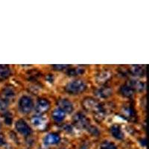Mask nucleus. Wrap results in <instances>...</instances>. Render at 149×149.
Listing matches in <instances>:
<instances>
[{
	"mask_svg": "<svg viewBox=\"0 0 149 149\" xmlns=\"http://www.w3.org/2000/svg\"><path fill=\"white\" fill-rule=\"evenodd\" d=\"M86 89V85L81 80H74L70 82L65 86V90L67 93L76 95L80 94L85 91Z\"/></svg>",
	"mask_w": 149,
	"mask_h": 149,
	"instance_id": "nucleus-1",
	"label": "nucleus"
},
{
	"mask_svg": "<svg viewBox=\"0 0 149 149\" xmlns=\"http://www.w3.org/2000/svg\"><path fill=\"white\" fill-rule=\"evenodd\" d=\"M82 106L87 111L93 112V113H95L97 112L103 110L102 108V104L98 103V102L93 98H86L82 102Z\"/></svg>",
	"mask_w": 149,
	"mask_h": 149,
	"instance_id": "nucleus-2",
	"label": "nucleus"
},
{
	"mask_svg": "<svg viewBox=\"0 0 149 149\" xmlns=\"http://www.w3.org/2000/svg\"><path fill=\"white\" fill-rule=\"evenodd\" d=\"M19 107L21 111L24 113H29L34 107V102L30 97L27 95H24L19 99Z\"/></svg>",
	"mask_w": 149,
	"mask_h": 149,
	"instance_id": "nucleus-3",
	"label": "nucleus"
},
{
	"mask_svg": "<svg viewBox=\"0 0 149 149\" xmlns=\"http://www.w3.org/2000/svg\"><path fill=\"white\" fill-rule=\"evenodd\" d=\"M73 122L75 125L78 126L80 128H87L90 126V121L81 113H76L73 117Z\"/></svg>",
	"mask_w": 149,
	"mask_h": 149,
	"instance_id": "nucleus-4",
	"label": "nucleus"
},
{
	"mask_svg": "<svg viewBox=\"0 0 149 149\" xmlns=\"http://www.w3.org/2000/svg\"><path fill=\"white\" fill-rule=\"evenodd\" d=\"M16 129L19 134H21L23 136L30 135L31 133V130L30 127L29 126L26 121H24L23 119H19L16 123Z\"/></svg>",
	"mask_w": 149,
	"mask_h": 149,
	"instance_id": "nucleus-5",
	"label": "nucleus"
},
{
	"mask_svg": "<svg viewBox=\"0 0 149 149\" xmlns=\"http://www.w3.org/2000/svg\"><path fill=\"white\" fill-rule=\"evenodd\" d=\"M50 102L46 98H40L38 99L36 105V110L38 113L42 114L50 109Z\"/></svg>",
	"mask_w": 149,
	"mask_h": 149,
	"instance_id": "nucleus-6",
	"label": "nucleus"
},
{
	"mask_svg": "<svg viewBox=\"0 0 149 149\" xmlns=\"http://www.w3.org/2000/svg\"><path fill=\"white\" fill-rule=\"evenodd\" d=\"M58 106L59 107V110L63 111L66 113H71L74 110V107L71 102H70L67 99H61L58 101Z\"/></svg>",
	"mask_w": 149,
	"mask_h": 149,
	"instance_id": "nucleus-7",
	"label": "nucleus"
},
{
	"mask_svg": "<svg viewBox=\"0 0 149 149\" xmlns=\"http://www.w3.org/2000/svg\"><path fill=\"white\" fill-rule=\"evenodd\" d=\"M61 141L60 136L57 134H49L45 137L44 142L46 145H54L59 143Z\"/></svg>",
	"mask_w": 149,
	"mask_h": 149,
	"instance_id": "nucleus-8",
	"label": "nucleus"
},
{
	"mask_svg": "<svg viewBox=\"0 0 149 149\" xmlns=\"http://www.w3.org/2000/svg\"><path fill=\"white\" fill-rule=\"evenodd\" d=\"M110 133L112 136L117 139H122L124 138V134L122 133L121 127L118 125H113L110 127Z\"/></svg>",
	"mask_w": 149,
	"mask_h": 149,
	"instance_id": "nucleus-9",
	"label": "nucleus"
},
{
	"mask_svg": "<svg viewBox=\"0 0 149 149\" xmlns=\"http://www.w3.org/2000/svg\"><path fill=\"white\" fill-rule=\"evenodd\" d=\"M95 94L99 98H107L111 95L112 90L109 87H102L96 90V91H95Z\"/></svg>",
	"mask_w": 149,
	"mask_h": 149,
	"instance_id": "nucleus-10",
	"label": "nucleus"
},
{
	"mask_svg": "<svg viewBox=\"0 0 149 149\" xmlns=\"http://www.w3.org/2000/svg\"><path fill=\"white\" fill-rule=\"evenodd\" d=\"M2 99L5 100L6 102H8L10 99H13L15 96V93L14 90L10 87H5L2 92Z\"/></svg>",
	"mask_w": 149,
	"mask_h": 149,
	"instance_id": "nucleus-11",
	"label": "nucleus"
},
{
	"mask_svg": "<svg viewBox=\"0 0 149 149\" xmlns=\"http://www.w3.org/2000/svg\"><path fill=\"white\" fill-rule=\"evenodd\" d=\"M10 75V70L8 65H0V81L5 80Z\"/></svg>",
	"mask_w": 149,
	"mask_h": 149,
	"instance_id": "nucleus-12",
	"label": "nucleus"
},
{
	"mask_svg": "<svg viewBox=\"0 0 149 149\" xmlns=\"http://www.w3.org/2000/svg\"><path fill=\"white\" fill-rule=\"evenodd\" d=\"M130 71L131 74H133L135 76H143L145 74V70L142 66L139 65H134L131 66L130 69Z\"/></svg>",
	"mask_w": 149,
	"mask_h": 149,
	"instance_id": "nucleus-13",
	"label": "nucleus"
},
{
	"mask_svg": "<svg viewBox=\"0 0 149 149\" xmlns=\"http://www.w3.org/2000/svg\"><path fill=\"white\" fill-rule=\"evenodd\" d=\"M120 93L123 96L130 98V97H132L133 95H134V90L128 84L123 85L122 86H121Z\"/></svg>",
	"mask_w": 149,
	"mask_h": 149,
	"instance_id": "nucleus-14",
	"label": "nucleus"
},
{
	"mask_svg": "<svg viewBox=\"0 0 149 149\" xmlns=\"http://www.w3.org/2000/svg\"><path fill=\"white\" fill-rule=\"evenodd\" d=\"M128 85L133 90H136L138 92H142L145 89V84L141 81H135V80L131 81Z\"/></svg>",
	"mask_w": 149,
	"mask_h": 149,
	"instance_id": "nucleus-15",
	"label": "nucleus"
},
{
	"mask_svg": "<svg viewBox=\"0 0 149 149\" xmlns=\"http://www.w3.org/2000/svg\"><path fill=\"white\" fill-rule=\"evenodd\" d=\"M52 119H54L56 122H62V121L65 118V113L63 111H61L59 109H57V110H54L52 113Z\"/></svg>",
	"mask_w": 149,
	"mask_h": 149,
	"instance_id": "nucleus-16",
	"label": "nucleus"
},
{
	"mask_svg": "<svg viewBox=\"0 0 149 149\" xmlns=\"http://www.w3.org/2000/svg\"><path fill=\"white\" fill-rule=\"evenodd\" d=\"M84 72V70L81 68H72V69H68L66 71L68 75L70 76H75V75H79Z\"/></svg>",
	"mask_w": 149,
	"mask_h": 149,
	"instance_id": "nucleus-17",
	"label": "nucleus"
},
{
	"mask_svg": "<svg viewBox=\"0 0 149 149\" xmlns=\"http://www.w3.org/2000/svg\"><path fill=\"white\" fill-rule=\"evenodd\" d=\"M122 112L124 113V116L126 115V118H131V117H134V110H133L132 107H125Z\"/></svg>",
	"mask_w": 149,
	"mask_h": 149,
	"instance_id": "nucleus-18",
	"label": "nucleus"
},
{
	"mask_svg": "<svg viewBox=\"0 0 149 149\" xmlns=\"http://www.w3.org/2000/svg\"><path fill=\"white\" fill-rule=\"evenodd\" d=\"M100 147L101 149H116V146L115 144H113V142H107V141L102 142Z\"/></svg>",
	"mask_w": 149,
	"mask_h": 149,
	"instance_id": "nucleus-19",
	"label": "nucleus"
},
{
	"mask_svg": "<svg viewBox=\"0 0 149 149\" xmlns=\"http://www.w3.org/2000/svg\"><path fill=\"white\" fill-rule=\"evenodd\" d=\"M104 77L105 78H109L110 77V74H108V72H102L100 74H98L97 80H98V81L104 82L107 81V79H105Z\"/></svg>",
	"mask_w": 149,
	"mask_h": 149,
	"instance_id": "nucleus-20",
	"label": "nucleus"
},
{
	"mask_svg": "<svg viewBox=\"0 0 149 149\" xmlns=\"http://www.w3.org/2000/svg\"><path fill=\"white\" fill-rule=\"evenodd\" d=\"M87 128H89V132L93 136H98L100 132H99V130H98L96 127H94V126H89Z\"/></svg>",
	"mask_w": 149,
	"mask_h": 149,
	"instance_id": "nucleus-21",
	"label": "nucleus"
},
{
	"mask_svg": "<svg viewBox=\"0 0 149 149\" xmlns=\"http://www.w3.org/2000/svg\"><path fill=\"white\" fill-rule=\"evenodd\" d=\"M8 108V102L4 99H0V111H5Z\"/></svg>",
	"mask_w": 149,
	"mask_h": 149,
	"instance_id": "nucleus-22",
	"label": "nucleus"
},
{
	"mask_svg": "<svg viewBox=\"0 0 149 149\" xmlns=\"http://www.w3.org/2000/svg\"><path fill=\"white\" fill-rule=\"evenodd\" d=\"M52 68L54 70H57V71H61V70H63L65 69L68 67V65H52Z\"/></svg>",
	"mask_w": 149,
	"mask_h": 149,
	"instance_id": "nucleus-23",
	"label": "nucleus"
},
{
	"mask_svg": "<svg viewBox=\"0 0 149 149\" xmlns=\"http://www.w3.org/2000/svg\"><path fill=\"white\" fill-rule=\"evenodd\" d=\"M33 123H34V125L36 126H38L39 125H41V124H42V121L40 119H39V118H34V119H33Z\"/></svg>",
	"mask_w": 149,
	"mask_h": 149,
	"instance_id": "nucleus-24",
	"label": "nucleus"
},
{
	"mask_svg": "<svg viewBox=\"0 0 149 149\" xmlns=\"http://www.w3.org/2000/svg\"><path fill=\"white\" fill-rule=\"evenodd\" d=\"M5 144V141L4 137L2 135H0V146H3V145Z\"/></svg>",
	"mask_w": 149,
	"mask_h": 149,
	"instance_id": "nucleus-25",
	"label": "nucleus"
},
{
	"mask_svg": "<svg viewBox=\"0 0 149 149\" xmlns=\"http://www.w3.org/2000/svg\"><path fill=\"white\" fill-rule=\"evenodd\" d=\"M0 127H1V124H0Z\"/></svg>",
	"mask_w": 149,
	"mask_h": 149,
	"instance_id": "nucleus-26",
	"label": "nucleus"
},
{
	"mask_svg": "<svg viewBox=\"0 0 149 149\" xmlns=\"http://www.w3.org/2000/svg\"><path fill=\"white\" fill-rule=\"evenodd\" d=\"M81 149H86V148H81Z\"/></svg>",
	"mask_w": 149,
	"mask_h": 149,
	"instance_id": "nucleus-27",
	"label": "nucleus"
},
{
	"mask_svg": "<svg viewBox=\"0 0 149 149\" xmlns=\"http://www.w3.org/2000/svg\"><path fill=\"white\" fill-rule=\"evenodd\" d=\"M62 149H65V148H62Z\"/></svg>",
	"mask_w": 149,
	"mask_h": 149,
	"instance_id": "nucleus-28",
	"label": "nucleus"
}]
</instances>
